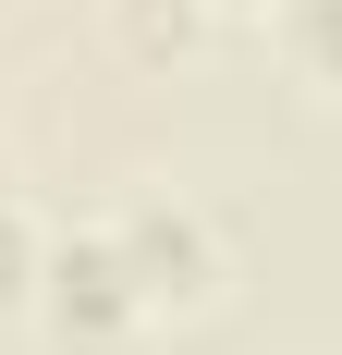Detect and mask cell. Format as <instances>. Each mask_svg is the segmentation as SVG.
<instances>
[{"mask_svg": "<svg viewBox=\"0 0 342 355\" xmlns=\"http://www.w3.org/2000/svg\"><path fill=\"white\" fill-rule=\"evenodd\" d=\"M269 37L306 86H342V0H269Z\"/></svg>", "mask_w": 342, "mask_h": 355, "instance_id": "obj_3", "label": "cell"}, {"mask_svg": "<svg viewBox=\"0 0 342 355\" xmlns=\"http://www.w3.org/2000/svg\"><path fill=\"white\" fill-rule=\"evenodd\" d=\"M208 12H269V0H208Z\"/></svg>", "mask_w": 342, "mask_h": 355, "instance_id": "obj_6", "label": "cell"}, {"mask_svg": "<svg viewBox=\"0 0 342 355\" xmlns=\"http://www.w3.org/2000/svg\"><path fill=\"white\" fill-rule=\"evenodd\" d=\"M110 245H123V270H135L147 319H196V306H220V282H233V245H220V220H208L183 184L123 196V209H110Z\"/></svg>", "mask_w": 342, "mask_h": 355, "instance_id": "obj_1", "label": "cell"}, {"mask_svg": "<svg viewBox=\"0 0 342 355\" xmlns=\"http://www.w3.org/2000/svg\"><path fill=\"white\" fill-rule=\"evenodd\" d=\"M0 196H25V184H12V159H0Z\"/></svg>", "mask_w": 342, "mask_h": 355, "instance_id": "obj_7", "label": "cell"}, {"mask_svg": "<svg viewBox=\"0 0 342 355\" xmlns=\"http://www.w3.org/2000/svg\"><path fill=\"white\" fill-rule=\"evenodd\" d=\"M110 37H123L135 62H183L208 37V0H110Z\"/></svg>", "mask_w": 342, "mask_h": 355, "instance_id": "obj_4", "label": "cell"}, {"mask_svg": "<svg viewBox=\"0 0 342 355\" xmlns=\"http://www.w3.org/2000/svg\"><path fill=\"white\" fill-rule=\"evenodd\" d=\"M37 270H49V233L25 196H0V306H37Z\"/></svg>", "mask_w": 342, "mask_h": 355, "instance_id": "obj_5", "label": "cell"}, {"mask_svg": "<svg viewBox=\"0 0 342 355\" xmlns=\"http://www.w3.org/2000/svg\"><path fill=\"white\" fill-rule=\"evenodd\" d=\"M37 319L62 331L73 355H135L147 331V294L135 270H123V245H110V220H86V233H49V270H37Z\"/></svg>", "mask_w": 342, "mask_h": 355, "instance_id": "obj_2", "label": "cell"}]
</instances>
